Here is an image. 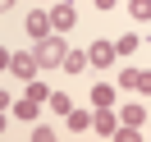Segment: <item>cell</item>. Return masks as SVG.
Here are the masks:
<instances>
[{"instance_id": "cell-17", "label": "cell", "mask_w": 151, "mask_h": 142, "mask_svg": "<svg viewBox=\"0 0 151 142\" xmlns=\"http://www.w3.org/2000/svg\"><path fill=\"white\" fill-rule=\"evenodd\" d=\"M32 138H37V142H55V128H50V124H37V128H32Z\"/></svg>"}, {"instance_id": "cell-1", "label": "cell", "mask_w": 151, "mask_h": 142, "mask_svg": "<svg viewBox=\"0 0 151 142\" xmlns=\"http://www.w3.org/2000/svg\"><path fill=\"white\" fill-rule=\"evenodd\" d=\"M69 50V37H60V32H50V37H41L37 46H32V60H37V69H60V60H64Z\"/></svg>"}, {"instance_id": "cell-9", "label": "cell", "mask_w": 151, "mask_h": 142, "mask_svg": "<svg viewBox=\"0 0 151 142\" xmlns=\"http://www.w3.org/2000/svg\"><path fill=\"white\" fill-rule=\"evenodd\" d=\"M64 119H69V133H87V128H92V115H87V110H69Z\"/></svg>"}, {"instance_id": "cell-5", "label": "cell", "mask_w": 151, "mask_h": 142, "mask_svg": "<svg viewBox=\"0 0 151 142\" xmlns=\"http://www.w3.org/2000/svg\"><path fill=\"white\" fill-rule=\"evenodd\" d=\"M119 87L147 96V92H151V74H147V69H124V74H119Z\"/></svg>"}, {"instance_id": "cell-19", "label": "cell", "mask_w": 151, "mask_h": 142, "mask_svg": "<svg viewBox=\"0 0 151 142\" xmlns=\"http://www.w3.org/2000/svg\"><path fill=\"white\" fill-rule=\"evenodd\" d=\"M0 69H9V50H5V46H0Z\"/></svg>"}, {"instance_id": "cell-6", "label": "cell", "mask_w": 151, "mask_h": 142, "mask_svg": "<svg viewBox=\"0 0 151 142\" xmlns=\"http://www.w3.org/2000/svg\"><path fill=\"white\" fill-rule=\"evenodd\" d=\"M114 124H119V119H114V105H96V115H92V128L110 138V133H114Z\"/></svg>"}, {"instance_id": "cell-3", "label": "cell", "mask_w": 151, "mask_h": 142, "mask_svg": "<svg viewBox=\"0 0 151 142\" xmlns=\"http://www.w3.org/2000/svg\"><path fill=\"white\" fill-rule=\"evenodd\" d=\"M9 74H14V78H23V83H28V78H37L41 69H37V60H32L28 50H14V55H9Z\"/></svg>"}, {"instance_id": "cell-22", "label": "cell", "mask_w": 151, "mask_h": 142, "mask_svg": "<svg viewBox=\"0 0 151 142\" xmlns=\"http://www.w3.org/2000/svg\"><path fill=\"white\" fill-rule=\"evenodd\" d=\"M5 124H9V119H5V110H0V133H5Z\"/></svg>"}, {"instance_id": "cell-2", "label": "cell", "mask_w": 151, "mask_h": 142, "mask_svg": "<svg viewBox=\"0 0 151 142\" xmlns=\"http://www.w3.org/2000/svg\"><path fill=\"white\" fill-rule=\"evenodd\" d=\"M46 19H50V32H60V37H64V32L78 23V9L69 5V0H60V5H50V14H46Z\"/></svg>"}, {"instance_id": "cell-8", "label": "cell", "mask_w": 151, "mask_h": 142, "mask_svg": "<svg viewBox=\"0 0 151 142\" xmlns=\"http://www.w3.org/2000/svg\"><path fill=\"white\" fill-rule=\"evenodd\" d=\"M60 69H64V74H83V69H87V50H64Z\"/></svg>"}, {"instance_id": "cell-7", "label": "cell", "mask_w": 151, "mask_h": 142, "mask_svg": "<svg viewBox=\"0 0 151 142\" xmlns=\"http://www.w3.org/2000/svg\"><path fill=\"white\" fill-rule=\"evenodd\" d=\"M28 37H32V41H41V37H50V19H46V14H41V9H32V14H28Z\"/></svg>"}, {"instance_id": "cell-15", "label": "cell", "mask_w": 151, "mask_h": 142, "mask_svg": "<svg viewBox=\"0 0 151 142\" xmlns=\"http://www.w3.org/2000/svg\"><path fill=\"white\" fill-rule=\"evenodd\" d=\"M46 101H50V110H55V115H69V110H73V101H69L64 92H50Z\"/></svg>"}, {"instance_id": "cell-16", "label": "cell", "mask_w": 151, "mask_h": 142, "mask_svg": "<svg viewBox=\"0 0 151 142\" xmlns=\"http://www.w3.org/2000/svg\"><path fill=\"white\" fill-rule=\"evenodd\" d=\"M46 96H50V87H46V83H37V78H28V101H37V105H41Z\"/></svg>"}, {"instance_id": "cell-21", "label": "cell", "mask_w": 151, "mask_h": 142, "mask_svg": "<svg viewBox=\"0 0 151 142\" xmlns=\"http://www.w3.org/2000/svg\"><path fill=\"white\" fill-rule=\"evenodd\" d=\"M0 110H9V96H5V92H0Z\"/></svg>"}, {"instance_id": "cell-14", "label": "cell", "mask_w": 151, "mask_h": 142, "mask_svg": "<svg viewBox=\"0 0 151 142\" xmlns=\"http://www.w3.org/2000/svg\"><path fill=\"white\" fill-rule=\"evenodd\" d=\"M128 14H133L137 23H147V19H151V0H128Z\"/></svg>"}, {"instance_id": "cell-12", "label": "cell", "mask_w": 151, "mask_h": 142, "mask_svg": "<svg viewBox=\"0 0 151 142\" xmlns=\"http://www.w3.org/2000/svg\"><path fill=\"white\" fill-rule=\"evenodd\" d=\"M14 115H19V119H37V115H41V105L23 96V101H14Z\"/></svg>"}, {"instance_id": "cell-11", "label": "cell", "mask_w": 151, "mask_h": 142, "mask_svg": "<svg viewBox=\"0 0 151 142\" xmlns=\"http://www.w3.org/2000/svg\"><path fill=\"white\" fill-rule=\"evenodd\" d=\"M119 119H124V124H142V119H147L142 101H133V105H119Z\"/></svg>"}, {"instance_id": "cell-4", "label": "cell", "mask_w": 151, "mask_h": 142, "mask_svg": "<svg viewBox=\"0 0 151 142\" xmlns=\"http://www.w3.org/2000/svg\"><path fill=\"white\" fill-rule=\"evenodd\" d=\"M87 64H96V69H110L114 64V46H110V41H92V46H87Z\"/></svg>"}, {"instance_id": "cell-20", "label": "cell", "mask_w": 151, "mask_h": 142, "mask_svg": "<svg viewBox=\"0 0 151 142\" xmlns=\"http://www.w3.org/2000/svg\"><path fill=\"white\" fill-rule=\"evenodd\" d=\"M9 9H14V0H0V14H9Z\"/></svg>"}, {"instance_id": "cell-18", "label": "cell", "mask_w": 151, "mask_h": 142, "mask_svg": "<svg viewBox=\"0 0 151 142\" xmlns=\"http://www.w3.org/2000/svg\"><path fill=\"white\" fill-rule=\"evenodd\" d=\"M92 5H96L101 14H110V9H114V0H92Z\"/></svg>"}, {"instance_id": "cell-10", "label": "cell", "mask_w": 151, "mask_h": 142, "mask_svg": "<svg viewBox=\"0 0 151 142\" xmlns=\"http://www.w3.org/2000/svg\"><path fill=\"white\" fill-rule=\"evenodd\" d=\"M92 105H114V87L110 83H92Z\"/></svg>"}, {"instance_id": "cell-13", "label": "cell", "mask_w": 151, "mask_h": 142, "mask_svg": "<svg viewBox=\"0 0 151 142\" xmlns=\"http://www.w3.org/2000/svg\"><path fill=\"white\" fill-rule=\"evenodd\" d=\"M114 46V55H133V50H137V37H133V32H124L119 41H110Z\"/></svg>"}]
</instances>
